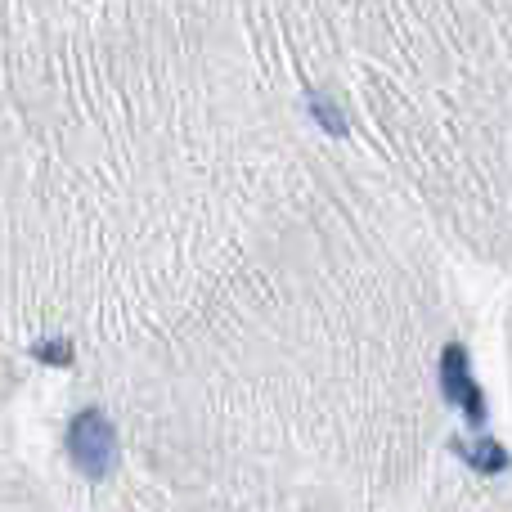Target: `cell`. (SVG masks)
Segmentation results:
<instances>
[{
    "label": "cell",
    "mask_w": 512,
    "mask_h": 512,
    "mask_svg": "<svg viewBox=\"0 0 512 512\" xmlns=\"http://www.w3.org/2000/svg\"><path fill=\"white\" fill-rule=\"evenodd\" d=\"M117 454H122L117 450V427L104 409L90 405L68 423V459L81 477H90V481L113 477Z\"/></svg>",
    "instance_id": "obj_1"
},
{
    "label": "cell",
    "mask_w": 512,
    "mask_h": 512,
    "mask_svg": "<svg viewBox=\"0 0 512 512\" xmlns=\"http://www.w3.org/2000/svg\"><path fill=\"white\" fill-rule=\"evenodd\" d=\"M441 391H445V400L450 405H459L463 409V418H468L472 427H486V391L477 387V378H472V369H468V351H463L459 342L454 346H445V355H441Z\"/></svg>",
    "instance_id": "obj_2"
},
{
    "label": "cell",
    "mask_w": 512,
    "mask_h": 512,
    "mask_svg": "<svg viewBox=\"0 0 512 512\" xmlns=\"http://www.w3.org/2000/svg\"><path fill=\"white\" fill-rule=\"evenodd\" d=\"M450 450L459 454L463 463H468L472 472H486V477H499V472H508V450L495 441V436H477V441H450Z\"/></svg>",
    "instance_id": "obj_3"
}]
</instances>
